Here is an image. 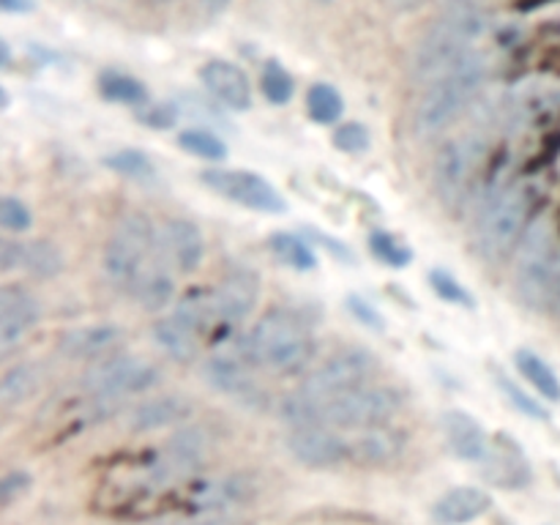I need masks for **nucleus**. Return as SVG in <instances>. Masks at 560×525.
I'll return each mask as SVG.
<instances>
[{
	"label": "nucleus",
	"mask_w": 560,
	"mask_h": 525,
	"mask_svg": "<svg viewBox=\"0 0 560 525\" xmlns=\"http://www.w3.org/2000/svg\"><path fill=\"white\" fill-rule=\"evenodd\" d=\"M492 14L481 5H459L435 22L421 36L413 52V77L421 82L435 80L452 66L479 52V44L490 36Z\"/></svg>",
	"instance_id": "nucleus-1"
},
{
	"label": "nucleus",
	"mask_w": 560,
	"mask_h": 525,
	"mask_svg": "<svg viewBox=\"0 0 560 525\" xmlns=\"http://www.w3.org/2000/svg\"><path fill=\"white\" fill-rule=\"evenodd\" d=\"M490 58L485 52H476L427 82L413 109V135L435 137L438 131L448 129L481 96L490 80Z\"/></svg>",
	"instance_id": "nucleus-2"
},
{
	"label": "nucleus",
	"mask_w": 560,
	"mask_h": 525,
	"mask_svg": "<svg viewBox=\"0 0 560 525\" xmlns=\"http://www.w3.org/2000/svg\"><path fill=\"white\" fill-rule=\"evenodd\" d=\"M241 355L252 366L293 375L310 364V328L290 310H268L241 339Z\"/></svg>",
	"instance_id": "nucleus-3"
},
{
	"label": "nucleus",
	"mask_w": 560,
	"mask_h": 525,
	"mask_svg": "<svg viewBox=\"0 0 560 525\" xmlns=\"http://www.w3.org/2000/svg\"><path fill=\"white\" fill-rule=\"evenodd\" d=\"M514 288L534 312H560V244L547 224H534L525 233Z\"/></svg>",
	"instance_id": "nucleus-4"
},
{
	"label": "nucleus",
	"mask_w": 560,
	"mask_h": 525,
	"mask_svg": "<svg viewBox=\"0 0 560 525\" xmlns=\"http://www.w3.org/2000/svg\"><path fill=\"white\" fill-rule=\"evenodd\" d=\"M156 249H162V233L153 228L151 219L145 213H126L104 246V277L113 288L135 293L153 266L151 255Z\"/></svg>",
	"instance_id": "nucleus-5"
},
{
	"label": "nucleus",
	"mask_w": 560,
	"mask_h": 525,
	"mask_svg": "<svg viewBox=\"0 0 560 525\" xmlns=\"http://www.w3.org/2000/svg\"><path fill=\"white\" fill-rule=\"evenodd\" d=\"M399 410H402V394L397 388L366 383V386L331 394V397H317V424L359 432L392 424Z\"/></svg>",
	"instance_id": "nucleus-6"
},
{
	"label": "nucleus",
	"mask_w": 560,
	"mask_h": 525,
	"mask_svg": "<svg viewBox=\"0 0 560 525\" xmlns=\"http://www.w3.org/2000/svg\"><path fill=\"white\" fill-rule=\"evenodd\" d=\"M530 197L523 186L495 191L476 219V246L490 262H501L520 244L528 224Z\"/></svg>",
	"instance_id": "nucleus-7"
},
{
	"label": "nucleus",
	"mask_w": 560,
	"mask_h": 525,
	"mask_svg": "<svg viewBox=\"0 0 560 525\" xmlns=\"http://www.w3.org/2000/svg\"><path fill=\"white\" fill-rule=\"evenodd\" d=\"M485 140L463 135L448 140L435 159V189L448 208H459L468 200L485 162Z\"/></svg>",
	"instance_id": "nucleus-8"
},
{
	"label": "nucleus",
	"mask_w": 560,
	"mask_h": 525,
	"mask_svg": "<svg viewBox=\"0 0 560 525\" xmlns=\"http://www.w3.org/2000/svg\"><path fill=\"white\" fill-rule=\"evenodd\" d=\"M377 372V355L372 350L361 348V345H350V348H339L337 353L326 355L315 370L301 383V392L315 394V397H331V394L350 392L372 383Z\"/></svg>",
	"instance_id": "nucleus-9"
},
{
	"label": "nucleus",
	"mask_w": 560,
	"mask_h": 525,
	"mask_svg": "<svg viewBox=\"0 0 560 525\" xmlns=\"http://www.w3.org/2000/svg\"><path fill=\"white\" fill-rule=\"evenodd\" d=\"M156 383L159 370L151 361L142 359V355L115 353L98 361L96 366H91L82 386L88 388V394L107 402V399H124L131 397V394H142L156 386Z\"/></svg>",
	"instance_id": "nucleus-10"
},
{
	"label": "nucleus",
	"mask_w": 560,
	"mask_h": 525,
	"mask_svg": "<svg viewBox=\"0 0 560 525\" xmlns=\"http://www.w3.org/2000/svg\"><path fill=\"white\" fill-rule=\"evenodd\" d=\"M200 180L208 189L217 191L219 197L235 202V206L249 208V211L282 213L284 208H288L277 186H273L271 180L262 178V175L252 173V170H202Z\"/></svg>",
	"instance_id": "nucleus-11"
},
{
	"label": "nucleus",
	"mask_w": 560,
	"mask_h": 525,
	"mask_svg": "<svg viewBox=\"0 0 560 525\" xmlns=\"http://www.w3.org/2000/svg\"><path fill=\"white\" fill-rule=\"evenodd\" d=\"M288 448L306 468H337L348 463V438L331 427H295L288 435Z\"/></svg>",
	"instance_id": "nucleus-12"
},
{
	"label": "nucleus",
	"mask_w": 560,
	"mask_h": 525,
	"mask_svg": "<svg viewBox=\"0 0 560 525\" xmlns=\"http://www.w3.org/2000/svg\"><path fill=\"white\" fill-rule=\"evenodd\" d=\"M208 454V435L202 427L175 432L173 441L162 448L151 465V476L156 481H178L195 474Z\"/></svg>",
	"instance_id": "nucleus-13"
},
{
	"label": "nucleus",
	"mask_w": 560,
	"mask_h": 525,
	"mask_svg": "<svg viewBox=\"0 0 560 525\" xmlns=\"http://www.w3.org/2000/svg\"><path fill=\"white\" fill-rule=\"evenodd\" d=\"M213 310L224 323H244L260 299V277L252 268L235 266L213 290Z\"/></svg>",
	"instance_id": "nucleus-14"
},
{
	"label": "nucleus",
	"mask_w": 560,
	"mask_h": 525,
	"mask_svg": "<svg viewBox=\"0 0 560 525\" xmlns=\"http://www.w3.org/2000/svg\"><path fill=\"white\" fill-rule=\"evenodd\" d=\"M42 317L38 299L22 284H3L0 288V348L11 350L16 342L31 334Z\"/></svg>",
	"instance_id": "nucleus-15"
},
{
	"label": "nucleus",
	"mask_w": 560,
	"mask_h": 525,
	"mask_svg": "<svg viewBox=\"0 0 560 525\" xmlns=\"http://www.w3.org/2000/svg\"><path fill=\"white\" fill-rule=\"evenodd\" d=\"M124 345V328L115 323H91V326H77L60 337V353L77 361H102L115 355Z\"/></svg>",
	"instance_id": "nucleus-16"
},
{
	"label": "nucleus",
	"mask_w": 560,
	"mask_h": 525,
	"mask_svg": "<svg viewBox=\"0 0 560 525\" xmlns=\"http://www.w3.org/2000/svg\"><path fill=\"white\" fill-rule=\"evenodd\" d=\"M257 492V481L246 474H230L222 479L200 481L189 495L191 512H224L230 506H244Z\"/></svg>",
	"instance_id": "nucleus-17"
},
{
	"label": "nucleus",
	"mask_w": 560,
	"mask_h": 525,
	"mask_svg": "<svg viewBox=\"0 0 560 525\" xmlns=\"http://www.w3.org/2000/svg\"><path fill=\"white\" fill-rule=\"evenodd\" d=\"M200 80L206 85V91L219 104L233 109V113H246L252 107V102H255L249 77L238 66L230 63V60H208L200 71Z\"/></svg>",
	"instance_id": "nucleus-18"
},
{
	"label": "nucleus",
	"mask_w": 560,
	"mask_h": 525,
	"mask_svg": "<svg viewBox=\"0 0 560 525\" xmlns=\"http://www.w3.org/2000/svg\"><path fill=\"white\" fill-rule=\"evenodd\" d=\"M162 252L175 271L195 273L206 257V241H202L200 228L191 219L175 217L167 219L162 228Z\"/></svg>",
	"instance_id": "nucleus-19"
},
{
	"label": "nucleus",
	"mask_w": 560,
	"mask_h": 525,
	"mask_svg": "<svg viewBox=\"0 0 560 525\" xmlns=\"http://www.w3.org/2000/svg\"><path fill=\"white\" fill-rule=\"evenodd\" d=\"M405 438L402 432L392 430L388 424L359 430L353 438H348V459L364 468H381V465L394 463L402 457Z\"/></svg>",
	"instance_id": "nucleus-20"
},
{
	"label": "nucleus",
	"mask_w": 560,
	"mask_h": 525,
	"mask_svg": "<svg viewBox=\"0 0 560 525\" xmlns=\"http://www.w3.org/2000/svg\"><path fill=\"white\" fill-rule=\"evenodd\" d=\"M249 366L252 364L244 359V355L217 353L206 361L202 375H206V381L211 383L217 392L228 394V397H235V399H244V402H252V399L260 397V388H257Z\"/></svg>",
	"instance_id": "nucleus-21"
},
{
	"label": "nucleus",
	"mask_w": 560,
	"mask_h": 525,
	"mask_svg": "<svg viewBox=\"0 0 560 525\" xmlns=\"http://www.w3.org/2000/svg\"><path fill=\"white\" fill-rule=\"evenodd\" d=\"M443 435H446L448 448L465 463H485L490 454V438H487L485 424L468 413V410H446L443 413Z\"/></svg>",
	"instance_id": "nucleus-22"
},
{
	"label": "nucleus",
	"mask_w": 560,
	"mask_h": 525,
	"mask_svg": "<svg viewBox=\"0 0 560 525\" xmlns=\"http://www.w3.org/2000/svg\"><path fill=\"white\" fill-rule=\"evenodd\" d=\"M490 509H492L490 492L481 490V487L465 485V487H454V490L443 492V495L435 501L432 514H435V520L441 525H465L485 517Z\"/></svg>",
	"instance_id": "nucleus-23"
},
{
	"label": "nucleus",
	"mask_w": 560,
	"mask_h": 525,
	"mask_svg": "<svg viewBox=\"0 0 560 525\" xmlns=\"http://www.w3.org/2000/svg\"><path fill=\"white\" fill-rule=\"evenodd\" d=\"M191 416V402L180 394H162L137 405L129 413V427L135 432H156L180 424Z\"/></svg>",
	"instance_id": "nucleus-24"
},
{
	"label": "nucleus",
	"mask_w": 560,
	"mask_h": 525,
	"mask_svg": "<svg viewBox=\"0 0 560 525\" xmlns=\"http://www.w3.org/2000/svg\"><path fill=\"white\" fill-rule=\"evenodd\" d=\"M485 476L495 487H506V490H517L530 481V465L525 454L520 452L514 443H503V446L490 448L485 457Z\"/></svg>",
	"instance_id": "nucleus-25"
},
{
	"label": "nucleus",
	"mask_w": 560,
	"mask_h": 525,
	"mask_svg": "<svg viewBox=\"0 0 560 525\" xmlns=\"http://www.w3.org/2000/svg\"><path fill=\"white\" fill-rule=\"evenodd\" d=\"M151 337L170 359L180 361V364H189L200 353V334L195 328L186 326L184 320H178L175 315L162 317V320L153 323Z\"/></svg>",
	"instance_id": "nucleus-26"
},
{
	"label": "nucleus",
	"mask_w": 560,
	"mask_h": 525,
	"mask_svg": "<svg viewBox=\"0 0 560 525\" xmlns=\"http://www.w3.org/2000/svg\"><path fill=\"white\" fill-rule=\"evenodd\" d=\"M42 386V370L33 361H20V364L9 366L0 381V405L3 408H14L31 399Z\"/></svg>",
	"instance_id": "nucleus-27"
},
{
	"label": "nucleus",
	"mask_w": 560,
	"mask_h": 525,
	"mask_svg": "<svg viewBox=\"0 0 560 525\" xmlns=\"http://www.w3.org/2000/svg\"><path fill=\"white\" fill-rule=\"evenodd\" d=\"M135 299L140 301L142 310L162 312L164 306L173 304L175 299V277L162 266V262H153V266L148 268L145 277L140 279V284H137Z\"/></svg>",
	"instance_id": "nucleus-28"
},
{
	"label": "nucleus",
	"mask_w": 560,
	"mask_h": 525,
	"mask_svg": "<svg viewBox=\"0 0 560 525\" xmlns=\"http://www.w3.org/2000/svg\"><path fill=\"white\" fill-rule=\"evenodd\" d=\"M22 271L38 279H52L63 271V255L52 241H22Z\"/></svg>",
	"instance_id": "nucleus-29"
},
{
	"label": "nucleus",
	"mask_w": 560,
	"mask_h": 525,
	"mask_svg": "<svg viewBox=\"0 0 560 525\" xmlns=\"http://www.w3.org/2000/svg\"><path fill=\"white\" fill-rule=\"evenodd\" d=\"M514 361H517V370L523 372L525 381H528L530 386H534L536 392L541 394V397L550 399V402H558V399H560V381H558L556 372H552V366L547 364L541 355H536L534 350L523 348V350H517Z\"/></svg>",
	"instance_id": "nucleus-30"
},
{
	"label": "nucleus",
	"mask_w": 560,
	"mask_h": 525,
	"mask_svg": "<svg viewBox=\"0 0 560 525\" xmlns=\"http://www.w3.org/2000/svg\"><path fill=\"white\" fill-rule=\"evenodd\" d=\"M268 246H271L273 255L284 262V266L295 268V271H312L317 266V257L312 252V246L306 244L304 238L293 233H273L268 238Z\"/></svg>",
	"instance_id": "nucleus-31"
},
{
	"label": "nucleus",
	"mask_w": 560,
	"mask_h": 525,
	"mask_svg": "<svg viewBox=\"0 0 560 525\" xmlns=\"http://www.w3.org/2000/svg\"><path fill=\"white\" fill-rule=\"evenodd\" d=\"M104 167H109L113 173L124 175L131 180H153L156 178V164L151 162L145 151L140 148H120V151L104 156Z\"/></svg>",
	"instance_id": "nucleus-32"
},
{
	"label": "nucleus",
	"mask_w": 560,
	"mask_h": 525,
	"mask_svg": "<svg viewBox=\"0 0 560 525\" xmlns=\"http://www.w3.org/2000/svg\"><path fill=\"white\" fill-rule=\"evenodd\" d=\"M306 109H310L312 120H317V124H337L345 113V98L334 85L317 82L306 93Z\"/></svg>",
	"instance_id": "nucleus-33"
},
{
	"label": "nucleus",
	"mask_w": 560,
	"mask_h": 525,
	"mask_svg": "<svg viewBox=\"0 0 560 525\" xmlns=\"http://www.w3.org/2000/svg\"><path fill=\"white\" fill-rule=\"evenodd\" d=\"M98 88H102V96L109 98V102H120V104H145L148 102V91L140 80L129 74H120V71H104L102 80H98Z\"/></svg>",
	"instance_id": "nucleus-34"
},
{
	"label": "nucleus",
	"mask_w": 560,
	"mask_h": 525,
	"mask_svg": "<svg viewBox=\"0 0 560 525\" xmlns=\"http://www.w3.org/2000/svg\"><path fill=\"white\" fill-rule=\"evenodd\" d=\"M173 315L178 317V320H184L189 328H195L197 334H202L206 331L208 320L217 317V310H213V295L200 293V290H191L189 295H184V299L178 301Z\"/></svg>",
	"instance_id": "nucleus-35"
},
{
	"label": "nucleus",
	"mask_w": 560,
	"mask_h": 525,
	"mask_svg": "<svg viewBox=\"0 0 560 525\" xmlns=\"http://www.w3.org/2000/svg\"><path fill=\"white\" fill-rule=\"evenodd\" d=\"M178 145L184 148L186 153H191V156L208 159V162H222V159L228 156V145H224V140H219V137L208 129L180 131Z\"/></svg>",
	"instance_id": "nucleus-36"
},
{
	"label": "nucleus",
	"mask_w": 560,
	"mask_h": 525,
	"mask_svg": "<svg viewBox=\"0 0 560 525\" xmlns=\"http://www.w3.org/2000/svg\"><path fill=\"white\" fill-rule=\"evenodd\" d=\"M260 82H262V93H266L268 102L288 104L290 98H293V91H295L293 77H290V71L284 69L282 63H277V60H268V63L262 66Z\"/></svg>",
	"instance_id": "nucleus-37"
},
{
	"label": "nucleus",
	"mask_w": 560,
	"mask_h": 525,
	"mask_svg": "<svg viewBox=\"0 0 560 525\" xmlns=\"http://www.w3.org/2000/svg\"><path fill=\"white\" fill-rule=\"evenodd\" d=\"M370 249L377 260L386 262V266L392 268H405L410 260H413V252H410L402 241L394 238L392 233H372Z\"/></svg>",
	"instance_id": "nucleus-38"
},
{
	"label": "nucleus",
	"mask_w": 560,
	"mask_h": 525,
	"mask_svg": "<svg viewBox=\"0 0 560 525\" xmlns=\"http://www.w3.org/2000/svg\"><path fill=\"white\" fill-rule=\"evenodd\" d=\"M430 288L435 290L438 299L448 301V304L465 306V310H474V295L465 290V284L459 279H454L448 271H432L430 273Z\"/></svg>",
	"instance_id": "nucleus-39"
},
{
	"label": "nucleus",
	"mask_w": 560,
	"mask_h": 525,
	"mask_svg": "<svg viewBox=\"0 0 560 525\" xmlns=\"http://www.w3.org/2000/svg\"><path fill=\"white\" fill-rule=\"evenodd\" d=\"M0 224H3L9 233H25L33 224L31 208L22 200H16V197L5 195L3 200H0Z\"/></svg>",
	"instance_id": "nucleus-40"
},
{
	"label": "nucleus",
	"mask_w": 560,
	"mask_h": 525,
	"mask_svg": "<svg viewBox=\"0 0 560 525\" xmlns=\"http://www.w3.org/2000/svg\"><path fill=\"white\" fill-rule=\"evenodd\" d=\"M370 129L364 124H345L334 131V145L342 153H364L370 148Z\"/></svg>",
	"instance_id": "nucleus-41"
},
{
	"label": "nucleus",
	"mask_w": 560,
	"mask_h": 525,
	"mask_svg": "<svg viewBox=\"0 0 560 525\" xmlns=\"http://www.w3.org/2000/svg\"><path fill=\"white\" fill-rule=\"evenodd\" d=\"M498 383H501V388H503V394L509 397V402H514V408L523 410V413L530 416V419H539V421L547 419V410L541 408L534 397H528V394H525L517 383L509 381V377H501Z\"/></svg>",
	"instance_id": "nucleus-42"
},
{
	"label": "nucleus",
	"mask_w": 560,
	"mask_h": 525,
	"mask_svg": "<svg viewBox=\"0 0 560 525\" xmlns=\"http://www.w3.org/2000/svg\"><path fill=\"white\" fill-rule=\"evenodd\" d=\"M27 487H31V476H27L25 470H11V474H5V479L0 481V492H3L5 506L14 503L16 498H22V492H27Z\"/></svg>",
	"instance_id": "nucleus-43"
},
{
	"label": "nucleus",
	"mask_w": 560,
	"mask_h": 525,
	"mask_svg": "<svg viewBox=\"0 0 560 525\" xmlns=\"http://www.w3.org/2000/svg\"><path fill=\"white\" fill-rule=\"evenodd\" d=\"M0 271H22V241L5 238L0 244Z\"/></svg>",
	"instance_id": "nucleus-44"
},
{
	"label": "nucleus",
	"mask_w": 560,
	"mask_h": 525,
	"mask_svg": "<svg viewBox=\"0 0 560 525\" xmlns=\"http://www.w3.org/2000/svg\"><path fill=\"white\" fill-rule=\"evenodd\" d=\"M348 306H350V310H353V315H359L361 320L366 323V326H372V328H377V331H383V317L377 315V312L372 310V306L366 304L364 299H359V295H350Z\"/></svg>",
	"instance_id": "nucleus-45"
},
{
	"label": "nucleus",
	"mask_w": 560,
	"mask_h": 525,
	"mask_svg": "<svg viewBox=\"0 0 560 525\" xmlns=\"http://www.w3.org/2000/svg\"><path fill=\"white\" fill-rule=\"evenodd\" d=\"M230 3H233V0H202V9H206L211 16H217L222 14Z\"/></svg>",
	"instance_id": "nucleus-46"
},
{
	"label": "nucleus",
	"mask_w": 560,
	"mask_h": 525,
	"mask_svg": "<svg viewBox=\"0 0 560 525\" xmlns=\"http://www.w3.org/2000/svg\"><path fill=\"white\" fill-rule=\"evenodd\" d=\"M421 3H427V0H392V9L394 11H413V9H419Z\"/></svg>",
	"instance_id": "nucleus-47"
},
{
	"label": "nucleus",
	"mask_w": 560,
	"mask_h": 525,
	"mask_svg": "<svg viewBox=\"0 0 560 525\" xmlns=\"http://www.w3.org/2000/svg\"><path fill=\"white\" fill-rule=\"evenodd\" d=\"M5 11H27L31 9V0H0Z\"/></svg>",
	"instance_id": "nucleus-48"
},
{
	"label": "nucleus",
	"mask_w": 560,
	"mask_h": 525,
	"mask_svg": "<svg viewBox=\"0 0 560 525\" xmlns=\"http://www.w3.org/2000/svg\"><path fill=\"white\" fill-rule=\"evenodd\" d=\"M452 9H459V5H481V0H448Z\"/></svg>",
	"instance_id": "nucleus-49"
},
{
	"label": "nucleus",
	"mask_w": 560,
	"mask_h": 525,
	"mask_svg": "<svg viewBox=\"0 0 560 525\" xmlns=\"http://www.w3.org/2000/svg\"><path fill=\"white\" fill-rule=\"evenodd\" d=\"M195 525H233V523H228V520H202V523H195Z\"/></svg>",
	"instance_id": "nucleus-50"
},
{
	"label": "nucleus",
	"mask_w": 560,
	"mask_h": 525,
	"mask_svg": "<svg viewBox=\"0 0 560 525\" xmlns=\"http://www.w3.org/2000/svg\"><path fill=\"white\" fill-rule=\"evenodd\" d=\"M320 3H331V0H320Z\"/></svg>",
	"instance_id": "nucleus-51"
}]
</instances>
